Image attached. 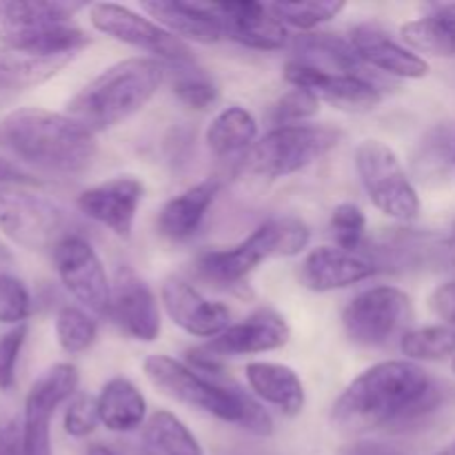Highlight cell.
I'll list each match as a JSON object with an SVG mask.
<instances>
[{"label": "cell", "instance_id": "ffe728a7", "mask_svg": "<svg viewBox=\"0 0 455 455\" xmlns=\"http://www.w3.org/2000/svg\"><path fill=\"white\" fill-rule=\"evenodd\" d=\"M163 307L173 324L187 331L189 336L216 338L229 327L231 311L222 302H212L187 280L167 278L163 284Z\"/></svg>", "mask_w": 455, "mask_h": 455}, {"label": "cell", "instance_id": "d6a6232c", "mask_svg": "<svg viewBox=\"0 0 455 455\" xmlns=\"http://www.w3.org/2000/svg\"><path fill=\"white\" fill-rule=\"evenodd\" d=\"M271 13L283 22L284 27L309 31L323 22L333 20L345 9V3L336 0H315V3H271Z\"/></svg>", "mask_w": 455, "mask_h": 455}, {"label": "cell", "instance_id": "d6986e66", "mask_svg": "<svg viewBox=\"0 0 455 455\" xmlns=\"http://www.w3.org/2000/svg\"><path fill=\"white\" fill-rule=\"evenodd\" d=\"M378 271L380 262L367 253L347 251L340 247H318L302 260L298 278L309 291L327 293L369 280Z\"/></svg>", "mask_w": 455, "mask_h": 455}, {"label": "cell", "instance_id": "74e56055", "mask_svg": "<svg viewBox=\"0 0 455 455\" xmlns=\"http://www.w3.org/2000/svg\"><path fill=\"white\" fill-rule=\"evenodd\" d=\"M65 431L71 438H87L89 434L96 431V427L100 425V416H98V398L89 394L76 395L69 403L65 411Z\"/></svg>", "mask_w": 455, "mask_h": 455}, {"label": "cell", "instance_id": "9a60e30c", "mask_svg": "<svg viewBox=\"0 0 455 455\" xmlns=\"http://www.w3.org/2000/svg\"><path fill=\"white\" fill-rule=\"evenodd\" d=\"M207 7L220 27L222 38L235 40L258 52H278L287 44V27L271 13L269 4L253 0H225L207 3Z\"/></svg>", "mask_w": 455, "mask_h": 455}, {"label": "cell", "instance_id": "f546056e", "mask_svg": "<svg viewBox=\"0 0 455 455\" xmlns=\"http://www.w3.org/2000/svg\"><path fill=\"white\" fill-rule=\"evenodd\" d=\"M145 443L156 455H204L198 438L172 411H154L145 425Z\"/></svg>", "mask_w": 455, "mask_h": 455}, {"label": "cell", "instance_id": "2e32d148", "mask_svg": "<svg viewBox=\"0 0 455 455\" xmlns=\"http://www.w3.org/2000/svg\"><path fill=\"white\" fill-rule=\"evenodd\" d=\"M145 185L133 176H116L93 185L78 196V209L98 225L127 240L133 231Z\"/></svg>", "mask_w": 455, "mask_h": 455}, {"label": "cell", "instance_id": "60d3db41", "mask_svg": "<svg viewBox=\"0 0 455 455\" xmlns=\"http://www.w3.org/2000/svg\"><path fill=\"white\" fill-rule=\"evenodd\" d=\"M336 455H409L394 444L378 443V440H355V443L345 444L336 451Z\"/></svg>", "mask_w": 455, "mask_h": 455}, {"label": "cell", "instance_id": "f6af8a7d", "mask_svg": "<svg viewBox=\"0 0 455 455\" xmlns=\"http://www.w3.org/2000/svg\"><path fill=\"white\" fill-rule=\"evenodd\" d=\"M12 262H13L12 253H9V249L0 243V274H7V269Z\"/></svg>", "mask_w": 455, "mask_h": 455}, {"label": "cell", "instance_id": "836d02e7", "mask_svg": "<svg viewBox=\"0 0 455 455\" xmlns=\"http://www.w3.org/2000/svg\"><path fill=\"white\" fill-rule=\"evenodd\" d=\"M329 229H331L336 247L347 249V251H360L364 234H367V216L358 204L342 203L331 212Z\"/></svg>", "mask_w": 455, "mask_h": 455}, {"label": "cell", "instance_id": "ac0fdd59", "mask_svg": "<svg viewBox=\"0 0 455 455\" xmlns=\"http://www.w3.org/2000/svg\"><path fill=\"white\" fill-rule=\"evenodd\" d=\"M291 338L287 320L274 309H260L244 318L243 323L229 324L220 336L212 338L200 354L212 360L231 358V355H251L267 354L284 347Z\"/></svg>", "mask_w": 455, "mask_h": 455}, {"label": "cell", "instance_id": "7a4b0ae2", "mask_svg": "<svg viewBox=\"0 0 455 455\" xmlns=\"http://www.w3.org/2000/svg\"><path fill=\"white\" fill-rule=\"evenodd\" d=\"M3 145L25 163L52 173H83L96 158V133L67 114L25 107L0 123Z\"/></svg>", "mask_w": 455, "mask_h": 455}, {"label": "cell", "instance_id": "7dc6e473", "mask_svg": "<svg viewBox=\"0 0 455 455\" xmlns=\"http://www.w3.org/2000/svg\"><path fill=\"white\" fill-rule=\"evenodd\" d=\"M440 455H455V443L451 444V447H447V449H444V451L440 453Z\"/></svg>", "mask_w": 455, "mask_h": 455}, {"label": "cell", "instance_id": "6da1fadb", "mask_svg": "<svg viewBox=\"0 0 455 455\" xmlns=\"http://www.w3.org/2000/svg\"><path fill=\"white\" fill-rule=\"evenodd\" d=\"M443 400L438 382L409 360H387L360 373L331 409V422L349 434L407 429Z\"/></svg>", "mask_w": 455, "mask_h": 455}, {"label": "cell", "instance_id": "4fadbf2b", "mask_svg": "<svg viewBox=\"0 0 455 455\" xmlns=\"http://www.w3.org/2000/svg\"><path fill=\"white\" fill-rule=\"evenodd\" d=\"M52 256L67 291L93 314L109 315L111 283L96 249L83 235L69 234L53 247Z\"/></svg>", "mask_w": 455, "mask_h": 455}, {"label": "cell", "instance_id": "5bb4252c", "mask_svg": "<svg viewBox=\"0 0 455 455\" xmlns=\"http://www.w3.org/2000/svg\"><path fill=\"white\" fill-rule=\"evenodd\" d=\"M284 80L293 87L311 92L318 100L329 102L336 109L349 111V114H364V111L376 109L382 100V93L378 92L376 84L369 83L364 76L324 71L296 60L287 62L284 67Z\"/></svg>", "mask_w": 455, "mask_h": 455}, {"label": "cell", "instance_id": "8fae6325", "mask_svg": "<svg viewBox=\"0 0 455 455\" xmlns=\"http://www.w3.org/2000/svg\"><path fill=\"white\" fill-rule=\"evenodd\" d=\"M411 320V298L398 287H371L342 311V327L360 347L387 345Z\"/></svg>", "mask_w": 455, "mask_h": 455}, {"label": "cell", "instance_id": "ab89813d", "mask_svg": "<svg viewBox=\"0 0 455 455\" xmlns=\"http://www.w3.org/2000/svg\"><path fill=\"white\" fill-rule=\"evenodd\" d=\"M429 305L438 318H443L449 327L455 329V280L444 283L431 293Z\"/></svg>", "mask_w": 455, "mask_h": 455}, {"label": "cell", "instance_id": "8d00e7d4", "mask_svg": "<svg viewBox=\"0 0 455 455\" xmlns=\"http://www.w3.org/2000/svg\"><path fill=\"white\" fill-rule=\"evenodd\" d=\"M31 311V296L25 283L12 274H0V323L25 324Z\"/></svg>", "mask_w": 455, "mask_h": 455}, {"label": "cell", "instance_id": "f1b7e54d", "mask_svg": "<svg viewBox=\"0 0 455 455\" xmlns=\"http://www.w3.org/2000/svg\"><path fill=\"white\" fill-rule=\"evenodd\" d=\"M258 138V120L249 109L240 105H231L222 109L212 124L207 127L204 140L209 149L218 158H229L247 151L249 147L256 145Z\"/></svg>", "mask_w": 455, "mask_h": 455}, {"label": "cell", "instance_id": "b9f144b4", "mask_svg": "<svg viewBox=\"0 0 455 455\" xmlns=\"http://www.w3.org/2000/svg\"><path fill=\"white\" fill-rule=\"evenodd\" d=\"M0 455H25L22 425H18L16 420L0 422Z\"/></svg>", "mask_w": 455, "mask_h": 455}, {"label": "cell", "instance_id": "83f0119b", "mask_svg": "<svg viewBox=\"0 0 455 455\" xmlns=\"http://www.w3.org/2000/svg\"><path fill=\"white\" fill-rule=\"evenodd\" d=\"M293 52H298L296 62L318 67L324 71H338V74H358L363 69V60L355 53L349 36L336 34H307L293 40ZM360 76V74H358Z\"/></svg>", "mask_w": 455, "mask_h": 455}, {"label": "cell", "instance_id": "277c9868", "mask_svg": "<svg viewBox=\"0 0 455 455\" xmlns=\"http://www.w3.org/2000/svg\"><path fill=\"white\" fill-rule=\"evenodd\" d=\"M164 76V62L156 58L116 62L67 102V116L92 133L105 132L138 114L158 93Z\"/></svg>", "mask_w": 455, "mask_h": 455}, {"label": "cell", "instance_id": "1f68e13d", "mask_svg": "<svg viewBox=\"0 0 455 455\" xmlns=\"http://www.w3.org/2000/svg\"><path fill=\"white\" fill-rule=\"evenodd\" d=\"M56 338L65 354H83L98 338L96 320L78 307H62L56 315Z\"/></svg>", "mask_w": 455, "mask_h": 455}, {"label": "cell", "instance_id": "7402d4cb", "mask_svg": "<svg viewBox=\"0 0 455 455\" xmlns=\"http://www.w3.org/2000/svg\"><path fill=\"white\" fill-rule=\"evenodd\" d=\"M218 189H220V182L209 178L173 196L158 213V222H156L158 234L172 243H185L191 235H196L209 207L216 200Z\"/></svg>", "mask_w": 455, "mask_h": 455}, {"label": "cell", "instance_id": "30bf717a", "mask_svg": "<svg viewBox=\"0 0 455 455\" xmlns=\"http://www.w3.org/2000/svg\"><path fill=\"white\" fill-rule=\"evenodd\" d=\"M89 20L114 40L154 53L156 60L176 67L194 65V56L185 40L176 38L151 18L140 16L133 9L116 3H96L89 7Z\"/></svg>", "mask_w": 455, "mask_h": 455}, {"label": "cell", "instance_id": "484cf974", "mask_svg": "<svg viewBox=\"0 0 455 455\" xmlns=\"http://www.w3.org/2000/svg\"><path fill=\"white\" fill-rule=\"evenodd\" d=\"M98 416L116 434H129L147 420V400L129 378H111L98 395Z\"/></svg>", "mask_w": 455, "mask_h": 455}, {"label": "cell", "instance_id": "7bdbcfd3", "mask_svg": "<svg viewBox=\"0 0 455 455\" xmlns=\"http://www.w3.org/2000/svg\"><path fill=\"white\" fill-rule=\"evenodd\" d=\"M31 178L27 176L22 169H18L16 164L7 163V160L0 158V187H22V185H29Z\"/></svg>", "mask_w": 455, "mask_h": 455}, {"label": "cell", "instance_id": "7c38bea8", "mask_svg": "<svg viewBox=\"0 0 455 455\" xmlns=\"http://www.w3.org/2000/svg\"><path fill=\"white\" fill-rule=\"evenodd\" d=\"M78 369L69 363L53 364L31 385L22 416L25 455H52V418L78 389Z\"/></svg>", "mask_w": 455, "mask_h": 455}, {"label": "cell", "instance_id": "c3c4849f", "mask_svg": "<svg viewBox=\"0 0 455 455\" xmlns=\"http://www.w3.org/2000/svg\"><path fill=\"white\" fill-rule=\"evenodd\" d=\"M453 164H455V147H453Z\"/></svg>", "mask_w": 455, "mask_h": 455}, {"label": "cell", "instance_id": "52a82bcc", "mask_svg": "<svg viewBox=\"0 0 455 455\" xmlns=\"http://www.w3.org/2000/svg\"><path fill=\"white\" fill-rule=\"evenodd\" d=\"M342 140L340 129L327 124L274 127L253 145L251 169L265 178H284L324 158Z\"/></svg>", "mask_w": 455, "mask_h": 455}, {"label": "cell", "instance_id": "9c48e42d", "mask_svg": "<svg viewBox=\"0 0 455 455\" xmlns=\"http://www.w3.org/2000/svg\"><path fill=\"white\" fill-rule=\"evenodd\" d=\"M67 213L47 196L25 187H0V229L31 251L52 249L67 238Z\"/></svg>", "mask_w": 455, "mask_h": 455}, {"label": "cell", "instance_id": "681fc988", "mask_svg": "<svg viewBox=\"0 0 455 455\" xmlns=\"http://www.w3.org/2000/svg\"><path fill=\"white\" fill-rule=\"evenodd\" d=\"M451 367H453V373H455V358H453V364H451Z\"/></svg>", "mask_w": 455, "mask_h": 455}, {"label": "cell", "instance_id": "603a6c76", "mask_svg": "<svg viewBox=\"0 0 455 455\" xmlns=\"http://www.w3.org/2000/svg\"><path fill=\"white\" fill-rule=\"evenodd\" d=\"M140 9L149 13L154 22L180 40L212 44L222 40V31L207 3H182V0H147Z\"/></svg>", "mask_w": 455, "mask_h": 455}, {"label": "cell", "instance_id": "cb8c5ba5", "mask_svg": "<svg viewBox=\"0 0 455 455\" xmlns=\"http://www.w3.org/2000/svg\"><path fill=\"white\" fill-rule=\"evenodd\" d=\"M247 382L253 395L274 404L284 416H298L305 409L307 394L300 376L291 367L280 363H249Z\"/></svg>", "mask_w": 455, "mask_h": 455}, {"label": "cell", "instance_id": "e575fe53", "mask_svg": "<svg viewBox=\"0 0 455 455\" xmlns=\"http://www.w3.org/2000/svg\"><path fill=\"white\" fill-rule=\"evenodd\" d=\"M178 76L173 80V93L178 100L185 102L191 109H209L218 100V89L207 76L194 65L178 67Z\"/></svg>", "mask_w": 455, "mask_h": 455}, {"label": "cell", "instance_id": "ba28073f", "mask_svg": "<svg viewBox=\"0 0 455 455\" xmlns=\"http://www.w3.org/2000/svg\"><path fill=\"white\" fill-rule=\"evenodd\" d=\"M355 169L376 209L394 220L409 222L420 213V198L403 163L387 142L369 138L355 147Z\"/></svg>", "mask_w": 455, "mask_h": 455}, {"label": "cell", "instance_id": "e0dca14e", "mask_svg": "<svg viewBox=\"0 0 455 455\" xmlns=\"http://www.w3.org/2000/svg\"><path fill=\"white\" fill-rule=\"evenodd\" d=\"M109 315L133 340L154 342L160 336L158 300L149 284L129 267L116 271Z\"/></svg>", "mask_w": 455, "mask_h": 455}, {"label": "cell", "instance_id": "d590c367", "mask_svg": "<svg viewBox=\"0 0 455 455\" xmlns=\"http://www.w3.org/2000/svg\"><path fill=\"white\" fill-rule=\"evenodd\" d=\"M320 109V100L311 92L293 87L280 98L271 109V120L275 127H291V124H305V120L314 118Z\"/></svg>", "mask_w": 455, "mask_h": 455}, {"label": "cell", "instance_id": "bcb514c9", "mask_svg": "<svg viewBox=\"0 0 455 455\" xmlns=\"http://www.w3.org/2000/svg\"><path fill=\"white\" fill-rule=\"evenodd\" d=\"M84 455H118V453L109 447H102V444H93V447L87 449V453Z\"/></svg>", "mask_w": 455, "mask_h": 455}, {"label": "cell", "instance_id": "8992f818", "mask_svg": "<svg viewBox=\"0 0 455 455\" xmlns=\"http://www.w3.org/2000/svg\"><path fill=\"white\" fill-rule=\"evenodd\" d=\"M311 231L300 218H269L251 231L243 243L216 249L198 258L196 267L207 283L216 287H238L271 258L298 256L309 244Z\"/></svg>", "mask_w": 455, "mask_h": 455}, {"label": "cell", "instance_id": "44dd1931", "mask_svg": "<svg viewBox=\"0 0 455 455\" xmlns=\"http://www.w3.org/2000/svg\"><path fill=\"white\" fill-rule=\"evenodd\" d=\"M349 40L364 67H373L398 78H425L429 74V62L425 58L395 43L385 29L371 22L354 27Z\"/></svg>", "mask_w": 455, "mask_h": 455}, {"label": "cell", "instance_id": "d4e9b609", "mask_svg": "<svg viewBox=\"0 0 455 455\" xmlns=\"http://www.w3.org/2000/svg\"><path fill=\"white\" fill-rule=\"evenodd\" d=\"M74 56L40 58L13 52L0 44V105H7L20 93L47 83L49 78L65 69Z\"/></svg>", "mask_w": 455, "mask_h": 455}, {"label": "cell", "instance_id": "3957f363", "mask_svg": "<svg viewBox=\"0 0 455 455\" xmlns=\"http://www.w3.org/2000/svg\"><path fill=\"white\" fill-rule=\"evenodd\" d=\"M151 385L176 403L209 413L227 425L267 438L274 431V420L260 403L235 385L218 380V373H204L172 355H149L142 364Z\"/></svg>", "mask_w": 455, "mask_h": 455}, {"label": "cell", "instance_id": "ee69618b", "mask_svg": "<svg viewBox=\"0 0 455 455\" xmlns=\"http://www.w3.org/2000/svg\"><path fill=\"white\" fill-rule=\"evenodd\" d=\"M443 260H444V265H447L449 269L455 274V225H453L451 234H449V238L443 243Z\"/></svg>", "mask_w": 455, "mask_h": 455}, {"label": "cell", "instance_id": "f35d334b", "mask_svg": "<svg viewBox=\"0 0 455 455\" xmlns=\"http://www.w3.org/2000/svg\"><path fill=\"white\" fill-rule=\"evenodd\" d=\"M27 340V324H16L0 333V391H9L16 382V364Z\"/></svg>", "mask_w": 455, "mask_h": 455}, {"label": "cell", "instance_id": "4316f807", "mask_svg": "<svg viewBox=\"0 0 455 455\" xmlns=\"http://www.w3.org/2000/svg\"><path fill=\"white\" fill-rule=\"evenodd\" d=\"M400 36L411 52L455 58V3L434 4L425 16L403 25Z\"/></svg>", "mask_w": 455, "mask_h": 455}, {"label": "cell", "instance_id": "5b68a950", "mask_svg": "<svg viewBox=\"0 0 455 455\" xmlns=\"http://www.w3.org/2000/svg\"><path fill=\"white\" fill-rule=\"evenodd\" d=\"M84 3L0 0V44L40 58L76 56L89 36L74 22Z\"/></svg>", "mask_w": 455, "mask_h": 455}, {"label": "cell", "instance_id": "4dcf8cb0", "mask_svg": "<svg viewBox=\"0 0 455 455\" xmlns=\"http://www.w3.org/2000/svg\"><path fill=\"white\" fill-rule=\"evenodd\" d=\"M400 351L409 360H444L455 355V329L451 327H422L403 333Z\"/></svg>", "mask_w": 455, "mask_h": 455}]
</instances>
